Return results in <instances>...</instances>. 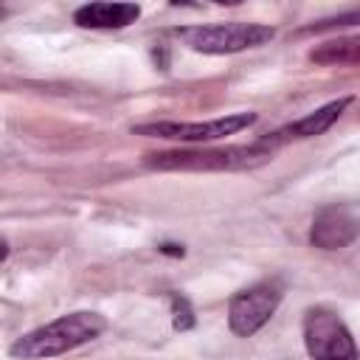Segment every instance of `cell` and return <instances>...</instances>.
Segmentation results:
<instances>
[{
  "label": "cell",
  "instance_id": "cell-8",
  "mask_svg": "<svg viewBox=\"0 0 360 360\" xmlns=\"http://www.w3.org/2000/svg\"><path fill=\"white\" fill-rule=\"evenodd\" d=\"M349 104H352V96H343V98H338V101H329V104L318 107L315 112H309V115H304V118H298V121H292V124L276 129V132H273L270 138H264L262 143L270 146V149H276L278 143H287V141H304V138L323 135V132L343 115V110H346Z\"/></svg>",
  "mask_w": 360,
  "mask_h": 360
},
{
  "label": "cell",
  "instance_id": "cell-11",
  "mask_svg": "<svg viewBox=\"0 0 360 360\" xmlns=\"http://www.w3.org/2000/svg\"><path fill=\"white\" fill-rule=\"evenodd\" d=\"M158 250H160V253H166V256H183V253H186V250H183V245H174V242H163Z\"/></svg>",
  "mask_w": 360,
  "mask_h": 360
},
{
  "label": "cell",
  "instance_id": "cell-1",
  "mask_svg": "<svg viewBox=\"0 0 360 360\" xmlns=\"http://www.w3.org/2000/svg\"><path fill=\"white\" fill-rule=\"evenodd\" d=\"M107 329V318L98 312H68L59 315L56 321L17 338L8 349V354L14 360H48V357H59L65 352H73L90 340H96L101 332Z\"/></svg>",
  "mask_w": 360,
  "mask_h": 360
},
{
  "label": "cell",
  "instance_id": "cell-5",
  "mask_svg": "<svg viewBox=\"0 0 360 360\" xmlns=\"http://www.w3.org/2000/svg\"><path fill=\"white\" fill-rule=\"evenodd\" d=\"M304 349L312 360H357V343L343 318L326 307H312L301 323Z\"/></svg>",
  "mask_w": 360,
  "mask_h": 360
},
{
  "label": "cell",
  "instance_id": "cell-3",
  "mask_svg": "<svg viewBox=\"0 0 360 360\" xmlns=\"http://www.w3.org/2000/svg\"><path fill=\"white\" fill-rule=\"evenodd\" d=\"M273 155L270 146L262 141L253 146H228V149H180V152H160L149 155L146 166L160 172H231V169H250L256 163H264Z\"/></svg>",
  "mask_w": 360,
  "mask_h": 360
},
{
  "label": "cell",
  "instance_id": "cell-13",
  "mask_svg": "<svg viewBox=\"0 0 360 360\" xmlns=\"http://www.w3.org/2000/svg\"><path fill=\"white\" fill-rule=\"evenodd\" d=\"M3 17H6V8H0V20H3Z\"/></svg>",
  "mask_w": 360,
  "mask_h": 360
},
{
  "label": "cell",
  "instance_id": "cell-4",
  "mask_svg": "<svg viewBox=\"0 0 360 360\" xmlns=\"http://www.w3.org/2000/svg\"><path fill=\"white\" fill-rule=\"evenodd\" d=\"M256 124V112H231L211 121H146L135 124L132 135L163 138V141H186V143H211L228 135H236Z\"/></svg>",
  "mask_w": 360,
  "mask_h": 360
},
{
  "label": "cell",
  "instance_id": "cell-6",
  "mask_svg": "<svg viewBox=\"0 0 360 360\" xmlns=\"http://www.w3.org/2000/svg\"><path fill=\"white\" fill-rule=\"evenodd\" d=\"M281 298H284V290L276 281H262L256 287H248V290L236 292L228 301V329L236 338L256 335L276 315Z\"/></svg>",
  "mask_w": 360,
  "mask_h": 360
},
{
  "label": "cell",
  "instance_id": "cell-10",
  "mask_svg": "<svg viewBox=\"0 0 360 360\" xmlns=\"http://www.w3.org/2000/svg\"><path fill=\"white\" fill-rule=\"evenodd\" d=\"M169 301H172V326H174L177 332H188V329H194L197 315H194V309H191L188 298H186V295H180V292H172V295H169Z\"/></svg>",
  "mask_w": 360,
  "mask_h": 360
},
{
  "label": "cell",
  "instance_id": "cell-2",
  "mask_svg": "<svg viewBox=\"0 0 360 360\" xmlns=\"http://www.w3.org/2000/svg\"><path fill=\"white\" fill-rule=\"evenodd\" d=\"M174 34L186 48H191L197 53L222 56V53H239V51H248V48L267 45L276 37V28L264 25V22L231 20V22L183 25V28H174Z\"/></svg>",
  "mask_w": 360,
  "mask_h": 360
},
{
  "label": "cell",
  "instance_id": "cell-12",
  "mask_svg": "<svg viewBox=\"0 0 360 360\" xmlns=\"http://www.w3.org/2000/svg\"><path fill=\"white\" fill-rule=\"evenodd\" d=\"M6 256H8V242H6L3 236H0V262H3Z\"/></svg>",
  "mask_w": 360,
  "mask_h": 360
},
{
  "label": "cell",
  "instance_id": "cell-7",
  "mask_svg": "<svg viewBox=\"0 0 360 360\" xmlns=\"http://www.w3.org/2000/svg\"><path fill=\"white\" fill-rule=\"evenodd\" d=\"M357 239V217L349 205H323L309 231V242L321 250H338Z\"/></svg>",
  "mask_w": 360,
  "mask_h": 360
},
{
  "label": "cell",
  "instance_id": "cell-9",
  "mask_svg": "<svg viewBox=\"0 0 360 360\" xmlns=\"http://www.w3.org/2000/svg\"><path fill=\"white\" fill-rule=\"evenodd\" d=\"M138 17V3H84L73 11V22L82 28H127Z\"/></svg>",
  "mask_w": 360,
  "mask_h": 360
}]
</instances>
